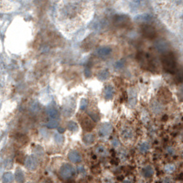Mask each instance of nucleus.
<instances>
[{"label": "nucleus", "mask_w": 183, "mask_h": 183, "mask_svg": "<svg viewBox=\"0 0 183 183\" xmlns=\"http://www.w3.org/2000/svg\"><path fill=\"white\" fill-rule=\"evenodd\" d=\"M115 69L116 70H121L123 67L125 66V60L124 59H121V60H118L117 62H116L115 63Z\"/></svg>", "instance_id": "30"}, {"label": "nucleus", "mask_w": 183, "mask_h": 183, "mask_svg": "<svg viewBox=\"0 0 183 183\" xmlns=\"http://www.w3.org/2000/svg\"><path fill=\"white\" fill-rule=\"evenodd\" d=\"M28 183H34V182H28Z\"/></svg>", "instance_id": "42"}, {"label": "nucleus", "mask_w": 183, "mask_h": 183, "mask_svg": "<svg viewBox=\"0 0 183 183\" xmlns=\"http://www.w3.org/2000/svg\"><path fill=\"white\" fill-rule=\"evenodd\" d=\"M182 156H183V154H182Z\"/></svg>", "instance_id": "43"}, {"label": "nucleus", "mask_w": 183, "mask_h": 183, "mask_svg": "<svg viewBox=\"0 0 183 183\" xmlns=\"http://www.w3.org/2000/svg\"><path fill=\"white\" fill-rule=\"evenodd\" d=\"M142 34L145 38L149 39H152L157 36V31L155 28L152 27L151 25H144L142 27Z\"/></svg>", "instance_id": "5"}, {"label": "nucleus", "mask_w": 183, "mask_h": 183, "mask_svg": "<svg viewBox=\"0 0 183 183\" xmlns=\"http://www.w3.org/2000/svg\"><path fill=\"white\" fill-rule=\"evenodd\" d=\"M134 20L136 22H149L152 20V16L149 14H140L134 17Z\"/></svg>", "instance_id": "15"}, {"label": "nucleus", "mask_w": 183, "mask_h": 183, "mask_svg": "<svg viewBox=\"0 0 183 183\" xmlns=\"http://www.w3.org/2000/svg\"><path fill=\"white\" fill-rule=\"evenodd\" d=\"M175 170V165L173 164H167L165 166V171L166 172H168V173H171Z\"/></svg>", "instance_id": "33"}, {"label": "nucleus", "mask_w": 183, "mask_h": 183, "mask_svg": "<svg viewBox=\"0 0 183 183\" xmlns=\"http://www.w3.org/2000/svg\"><path fill=\"white\" fill-rule=\"evenodd\" d=\"M150 149V146L149 143H147V142H144V143H142L140 146H139V148H138V149L139 151L141 152V153H146V152H148Z\"/></svg>", "instance_id": "28"}, {"label": "nucleus", "mask_w": 183, "mask_h": 183, "mask_svg": "<svg viewBox=\"0 0 183 183\" xmlns=\"http://www.w3.org/2000/svg\"><path fill=\"white\" fill-rule=\"evenodd\" d=\"M113 22H114L115 26H117L118 28H124V27H126L127 25H129L130 18L127 15H117L114 17Z\"/></svg>", "instance_id": "4"}, {"label": "nucleus", "mask_w": 183, "mask_h": 183, "mask_svg": "<svg viewBox=\"0 0 183 183\" xmlns=\"http://www.w3.org/2000/svg\"><path fill=\"white\" fill-rule=\"evenodd\" d=\"M60 176L63 180H69L74 175V167L71 164H63L60 168Z\"/></svg>", "instance_id": "3"}, {"label": "nucleus", "mask_w": 183, "mask_h": 183, "mask_svg": "<svg viewBox=\"0 0 183 183\" xmlns=\"http://www.w3.org/2000/svg\"><path fill=\"white\" fill-rule=\"evenodd\" d=\"M143 175L146 178H150L154 175V168L151 166H146L143 168Z\"/></svg>", "instance_id": "19"}, {"label": "nucleus", "mask_w": 183, "mask_h": 183, "mask_svg": "<svg viewBox=\"0 0 183 183\" xmlns=\"http://www.w3.org/2000/svg\"><path fill=\"white\" fill-rule=\"evenodd\" d=\"M2 180H3V182L4 183H11L13 182V181H14V176H13L12 173L7 172V173H5L3 175Z\"/></svg>", "instance_id": "21"}, {"label": "nucleus", "mask_w": 183, "mask_h": 183, "mask_svg": "<svg viewBox=\"0 0 183 183\" xmlns=\"http://www.w3.org/2000/svg\"><path fill=\"white\" fill-rule=\"evenodd\" d=\"M182 183H183V182H182Z\"/></svg>", "instance_id": "44"}, {"label": "nucleus", "mask_w": 183, "mask_h": 183, "mask_svg": "<svg viewBox=\"0 0 183 183\" xmlns=\"http://www.w3.org/2000/svg\"><path fill=\"white\" fill-rule=\"evenodd\" d=\"M63 131H64V129H63V128H62V127H59V132H60V133H62Z\"/></svg>", "instance_id": "39"}, {"label": "nucleus", "mask_w": 183, "mask_h": 183, "mask_svg": "<svg viewBox=\"0 0 183 183\" xmlns=\"http://www.w3.org/2000/svg\"><path fill=\"white\" fill-rule=\"evenodd\" d=\"M47 115L51 118H55L58 116V110L54 106H50L47 109Z\"/></svg>", "instance_id": "24"}, {"label": "nucleus", "mask_w": 183, "mask_h": 183, "mask_svg": "<svg viewBox=\"0 0 183 183\" xmlns=\"http://www.w3.org/2000/svg\"><path fill=\"white\" fill-rule=\"evenodd\" d=\"M78 172H79V174H83V173H85V170H84L83 167H78Z\"/></svg>", "instance_id": "36"}, {"label": "nucleus", "mask_w": 183, "mask_h": 183, "mask_svg": "<svg viewBox=\"0 0 183 183\" xmlns=\"http://www.w3.org/2000/svg\"><path fill=\"white\" fill-rule=\"evenodd\" d=\"M30 109H31L32 112H38L39 111V105L36 102L32 103V104L30 105Z\"/></svg>", "instance_id": "34"}, {"label": "nucleus", "mask_w": 183, "mask_h": 183, "mask_svg": "<svg viewBox=\"0 0 183 183\" xmlns=\"http://www.w3.org/2000/svg\"><path fill=\"white\" fill-rule=\"evenodd\" d=\"M163 183H171V180H170V179H168V178H166V179L164 180Z\"/></svg>", "instance_id": "38"}, {"label": "nucleus", "mask_w": 183, "mask_h": 183, "mask_svg": "<svg viewBox=\"0 0 183 183\" xmlns=\"http://www.w3.org/2000/svg\"><path fill=\"white\" fill-rule=\"evenodd\" d=\"M85 75H86V77H90V75H91V71H90V70L87 71V68L85 69Z\"/></svg>", "instance_id": "37"}, {"label": "nucleus", "mask_w": 183, "mask_h": 183, "mask_svg": "<svg viewBox=\"0 0 183 183\" xmlns=\"http://www.w3.org/2000/svg\"><path fill=\"white\" fill-rule=\"evenodd\" d=\"M25 166L29 170H31V171H35L38 168V161L34 156H29L27 158L25 161Z\"/></svg>", "instance_id": "8"}, {"label": "nucleus", "mask_w": 183, "mask_h": 183, "mask_svg": "<svg viewBox=\"0 0 183 183\" xmlns=\"http://www.w3.org/2000/svg\"><path fill=\"white\" fill-rule=\"evenodd\" d=\"M15 180L17 183H24V181H25L24 172L20 168H17L16 171H15Z\"/></svg>", "instance_id": "18"}, {"label": "nucleus", "mask_w": 183, "mask_h": 183, "mask_svg": "<svg viewBox=\"0 0 183 183\" xmlns=\"http://www.w3.org/2000/svg\"><path fill=\"white\" fill-rule=\"evenodd\" d=\"M95 152L97 155L102 156V157H106L108 155V151L105 149L104 146H98L95 149Z\"/></svg>", "instance_id": "22"}, {"label": "nucleus", "mask_w": 183, "mask_h": 183, "mask_svg": "<svg viewBox=\"0 0 183 183\" xmlns=\"http://www.w3.org/2000/svg\"><path fill=\"white\" fill-rule=\"evenodd\" d=\"M137 60L141 63L142 66L148 70H151L154 67L153 60H152V58H150L149 54H146L144 52H140L137 55Z\"/></svg>", "instance_id": "2"}, {"label": "nucleus", "mask_w": 183, "mask_h": 183, "mask_svg": "<svg viewBox=\"0 0 183 183\" xmlns=\"http://www.w3.org/2000/svg\"><path fill=\"white\" fill-rule=\"evenodd\" d=\"M171 98V94L169 93V91H167V89H162L160 90L159 94H158V100H159V103H167V101L170 100Z\"/></svg>", "instance_id": "10"}, {"label": "nucleus", "mask_w": 183, "mask_h": 183, "mask_svg": "<svg viewBox=\"0 0 183 183\" xmlns=\"http://www.w3.org/2000/svg\"><path fill=\"white\" fill-rule=\"evenodd\" d=\"M155 47L156 49L160 51V52H166V51H168V49H169V46L167 44V42L163 40V39H159L156 42L155 44Z\"/></svg>", "instance_id": "11"}, {"label": "nucleus", "mask_w": 183, "mask_h": 183, "mask_svg": "<svg viewBox=\"0 0 183 183\" xmlns=\"http://www.w3.org/2000/svg\"><path fill=\"white\" fill-rule=\"evenodd\" d=\"M115 94V89L111 85H106L104 90H103V97L107 101L111 100L114 97Z\"/></svg>", "instance_id": "12"}, {"label": "nucleus", "mask_w": 183, "mask_h": 183, "mask_svg": "<svg viewBox=\"0 0 183 183\" xmlns=\"http://www.w3.org/2000/svg\"><path fill=\"white\" fill-rule=\"evenodd\" d=\"M167 152H169V153H173V149L169 148V149H167Z\"/></svg>", "instance_id": "40"}, {"label": "nucleus", "mask_w": 183, "mask_h": 183, "mask_svg": "<svg viewBox=\"0 0 183 183\" xmlns=\"http://www.w3.org/2000/svg\"><path fill=\"white\" fill-rule=\"evenodd\" d=\"M53 138H54V141H55V143H56V144H58V145H62V144L63 143V141H64V138H63V136H62V135H60L59 133L54 134V136H53Z\"/></svg>", "instance_id": "27"}, {"label": "nucleus", "mask_w": 183, "mask_h": 183, "mask_svg": "<svg viewBox=\"0 0 183 183\" xmlns=\"http://www.w3.org/2000/svg\"><path fill=\"white\" fill-rule=\"evenodd\" d=\"M112 131H113L112 125L109 124V123H104L99 127L98 133H99V135H100L101 137H105V136L109 135Z\"/></svg>", "instance_id": "7"}, {"label": "nucleus", "mask_w": 183, "mask_h": 183, "mask_svg": "<svg viewBox=\"0 0 183 183\" xmlns=\"http://www.w3.org/2000/svg\"><path fill=\"white\" fill-rule=\"evenodd\" d=\"M112 145H113L115 148H117V147H119V146H120V142L117 140V138H115V139L112 141Z\"/></svg>", "instance_id": "35"}, {"label": "nucleus", "mask_w": 183, "mask_h": 183, "mask_svg": "<svg viewBox=\"0 0 183 183\" xmlns=\"http://www.w3.org/2000/svg\"><path fill=\"white\" fill-rule=\"evenodd\" d=\"M175 81H176L177 83H182L183 82V67H180V68L176 71Z\"/></svg>", "instance_id": "20"}, {"label": "nucleus", "mask_w": 183, "mask_h": 183, "mask_svg": "<svg viewBox=\"0 0 183 183\" xmlns=\"http://www.w3.org/2000/svg\"><path fill=\"white\" fill-rule=\"evenodd\" d=\"M162 65L165 71L169 72V73H174L176 71V59L173 53L167 52L164 54L161 58Z\"/></svg>", "instance_id": "1"}, {"label": "nucleus", "mask_w": 183, "mask_h": 183, "mask_svg": "<svg viewBox=\"0 0 183 183\" xmlns=\"http://www.w3.org/2000/svg\"><path fill=\"white\" fill-rule=\"evenodd\" d=\"M94 140H95V138H94V135L93 134L87 133L85 134L84 136H83V142H84V144L87 145V146L93 145V144L94 143Z\"/></svg>", "instance_id": "17"}, {"label": "nucleus", "mask_w": 183, "mask_h": 183, "mask_svg": "<svg viewBox=\"0 0 183 183\" xmlns=\"http://www.w3.org/2000/svg\"><path fill=\"white\" fill-rule=\"evenodd\" d=\"M87 34H89V30H83L82 32H80L76 36V40H82L84 38V36H86Z\"/></svg>", "instance_id": "31"}, {"label": "nucleus", "mask_w": 183, "mask_h": 183, "mask_svg": "<svg viewBox=\"0 0 183 183\" xmlns=\"http://www.w3.org/2000/svg\"><path fill=\"white\" fill-rule=\"evenodd\" d=\"M129 103L131 105H135L136 103V93L134 89L129 91Z\"/></svg>", "instance_id": "25"}, {"label": "nucleus", "mask_w": 183, "mask_h": 183, "mask_svg": "<svg viewBox=\"0 0 183 183\" xmlns=\"http://www.w3.org/2000/svg\"><path fill=\"white\" fill-rule=\"evenodd\" d=\"M109 75H110L109 71H108L107 70H103V71H100V72L98 73L97 78H98L100 81H105V80H107V79L109 78Z\"/></svg>", "instance_id": "23"}, {"label": "nucleus", "mask_w": 183, "mask_h": 183, "mask_svg": "<svg viewBox=\"0 0 183 183\" xmlns=\"http://www.w3.org/2000/svg\"><path fill=\"white\" fill-rule=\"evenodd\" d=\"M67 127H68V129H69L70 131H71V132H77V131H78V129H79L78 125H77L75 122H73V121L69 122V123H68Z\"/></svg>", "instance_id": "26"}, {"label": "nucleus", "mask_w": 183, "mask_h": 183, "mask_svg": "<svg viewBox=\"0 0 183 183\" xmlns=\"http://www.w3.org/2000/svg\"><path fill=\"white\" fill-rule=\"evenodd\" d=\"M123 183H133L132 181H125Z\"/></svg>", "instance_id": "41"}, {"label": "nucleus", "mask_w": 183, "mask_h": 183, "mask_svg": "<svg viewBox=\"0 0 183 183\" xmlns=\"http://www.w3.org/2000/svg\"><path fill=\"white\" fill-rule=\"evenodd\" d=\"M87 106H88V101L83 98L81 100V102H80V108H81V110H85L87 108Z\"/></svg>", "instance_id": "32"}, {"label": "nucleus", "mask_w": 183, "mask_h": 183, "mask_svg": "<svg viewBox=\"0 0 183 183\" xmlns=\"http://www.w3.org/2000/svg\"><path fill=\"white\" fill-rule=\"evenodd\" d=\"M95 53L101 58H105L112 53V49L109 46H102L95 50Z\"/></svg>", "instance_id": "9"}, {"label": "nucleus", "mask_w": 183, "mask_h": 183, "mask_svg": "<svg viewBox=\"0 0 183 183\" xmlns=\"http://www.w3.org/2000/svg\"><path fill=\"white\" fill-rule=\"evenodd\" d=\"M80 122H81L82 127L85 131H91L94 126V123L88 117H82L80 118Z\"/></svg>", "instance_id": "6"}, {"label": "nucleus", "mask_w": 183, "mask_h": 183, "mask_svg": "<svg viewBox=\"0 0 183 183\" xmlns=\"http://www.w3.org/2000/svg\"><path fill=\"white\" fill-rule=\"evenodd\" d=\"M68 158L70 161H71L73 163H79L82 159V157L79 152H77L75 150H71L68 155Z\"/></svg>", "instance_id": "13"}, {"label": "nucleus", "mask_w": 183, "mask_h": 183, "mask_svg": "<svg viewBox=\"0 0 183 183\" xmlns=\"http://www.w3.org/2000/svg\"><path fill=\"white\" fill-rule=\"evenodd\" d=\"M151 109H152V111H153L154 114L158 115V114H160L162 112V109L163 108H162V105H161L160 103H158L157 101H153L151 103Z\"/></svg>", "instance_id": "16"}, {"label": "nucleus", "mask_w": 183, "mask_h": 183, "mask_svg": "<svg viewBox=\"0 0 183 183\" xmlns=\"http://www.w3.org/2000/svg\"><path fill=\"white\" fill-rule=\"evenodd\" d=\"M133 130L130 127H125L121 131V137L124 140H131L133 138Z\"/></svg>", "instance_id": "14"}, {"label": "nucleus", "mask_w": 183, "mask_h": 183, "mask_svg": "<svg viewBox=\"0 0 183 183\" xmlns=\"http://www.w3.org/2000/svg\"><path fill=\"white\" fill-rule=\"evenodd\" d=\"M47 127L50 128V129H54L58 126V121L57 120H54V119H51L50 121H49L47 123Z\"/></svg>", "instance_id": "29"}]
</instances>
